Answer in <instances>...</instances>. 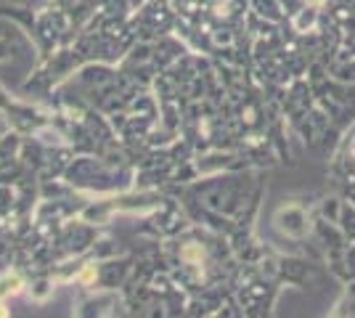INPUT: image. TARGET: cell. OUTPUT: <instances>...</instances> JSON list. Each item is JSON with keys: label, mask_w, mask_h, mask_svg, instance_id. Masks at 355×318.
Masks as SVG:
<instances>
[{"label": "cell", "mask_w": 355, "mask_h": 318, "mask_svg": "<svg viewBox=\"0 0 355 318\" xmlns=\"http://www.w3.org/2000/svg\"><path fill=\"white\" fill-rule=\"evenodd\" d=\"M276 228H282L289 239H305L311 233V215L300 204H284L276 212Z\"/></svg>", "instance_id": "1"}, {"label": "cell", "mask_w": 355, "mask_h": 318, "mask_svg": "<svg viewBox=\"0 0 355 318\" xmlns=\"http://www.w3.org/2000/svg\"><path fill=\"white\" fill-rule=\"evenodd\" d=\"M326 260H329L331 273H334L340 281H345V284L355 281V242H347L342 249L326 255Z\"/></svg>", "instance_id": "2"}, {"label": "cell", "mask_w": 355, "mask_h": 318, "mask_svg": "<svg viewBox=\"0 0 355 318\" xmlns=\"http://www.w3.org/2000/svg\"><path fill=\"white\" fill-rule=\"evenodd\" d=\"M284 273H286V281L292 284H305L311 279V263H302V260H284Z\"/></svg>", "instance_id": "3"}, {"label": "cell", "mask_w": 355, "mask_h": 318, "mask_svg": "<svg viewBox=\"0 0 355 318\" xmlns=\"http://www.w3.org/2000/svg\"><path fill=\"white\" fill-rule=\"evenodd\" d=\"M337 226L342 228V233H345L350 242H355V204L353 202H342Z\"/></svg>", "instance_id": "4"}, {"label": "cell", "mask_w": 355, "mask_h": 318, "mask_svg": "<svg viewBox=\"0 0 355 318\" xmlns=\"http://www.w3.org/2000/svg\"><path fill=\"white\" fill-rule=\"evenodd\" d=\"M331 316H355V281H350L342 292L340 303L334 305Z\"/></svg>", "instance_id": "5"}]
</instances>
